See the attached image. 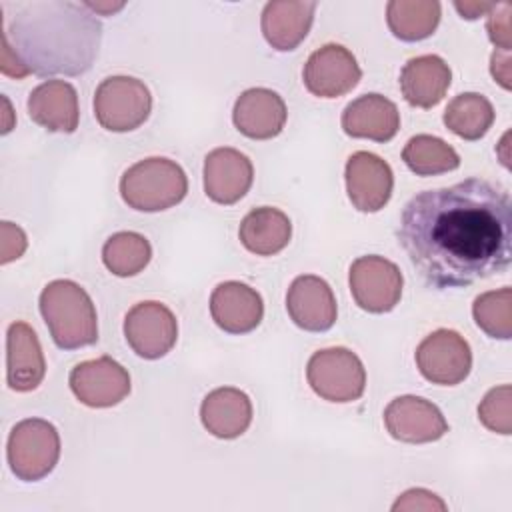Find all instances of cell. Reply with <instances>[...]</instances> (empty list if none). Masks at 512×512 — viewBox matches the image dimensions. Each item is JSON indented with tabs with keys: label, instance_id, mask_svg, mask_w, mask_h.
I'll return each mask as SVG.
<instances>
[{
	"label": "cell",
	"instance_id": "6da1fadb",
	"mask_svg": "<svg viewBox=\"0 0 512 512\" xmlns=\"http://www.w3.org/2000/svg\"><path fill=\"white\" fill-rule=\"evenodd\" d=\"M396 236L430 288L470 286L510 266V194L484 178L422 190L402 208Z\"/></svg>",
	"mask_w": 512,
	"mask_h": 512
},
{
	"label": "cell",
	"instance_id": "7a4b0ae2",
	"mask_svg": "<svg viewBox=\"0 0 512 512\" xmlns=\"http://www.w3.org/2000/svg\"><path fill=\"white\" fill-rule=\"evenodd\" d=\"M2 34L30 74L78 76L98 54L102 26L84 2H32Z\"/></svg>",
	"mask_w": 512,
	"mask_h": 512
},
{
	"label": "cell",
	"instance_id": "3957f363",
	"mask_svg": "<svg viewBox=\"0 0 512 512\" xmlns=\"http://www.w3.org/2000/svg\"><path fill=\"white\" fill-rule=\"evenodd\" d=\"M40 314L54 344L76 350L98 340V316L88 292L72 280H52L40 294Z\"/></svg>",
	"mask_w": 512,
	"mask_h": 512
},
{
	"label": "cell",
	"instance_id": "277c9868",
	"mask_svg": "<svg viewBox=\"0 0 512 512\" xmlns=\"http://www.w3.org/2000/svg\"><path fill=\"white\" fill-rule=\"evenodd\" d=\"M188 178L180 164L168 158H146L132 164L120 178L122 200L140 212L168 210L184 200Z\"/></svg>",
	"mask_w": 512,
	"mask_h": 512
},
{
	"label": "cell",
	"instance_id": "5b68a950",
	"mask_svg": "<svg viewBox=\"0 0 512 512\" xmlns=\"http://www.w3.org/2000/svg\"><path fill=\"white\" fill-rule=\"evenodd\" d=\"M12 474L24 482H36L48 476L60 458V436L54 424L42 418L20 420L6 446Z\"/></svg>",
	"mask_w": 512,
	"mask_h": 512
},
{
	"label": "cell",
	"instance_id": "8992f818",
	"mask_svg": "<svg viewBox=\"0 0 512 512\" xmlns=\"http://www.w3.org/2000/svg\"><path fill=\"white\" fill-rule=\"evenodd\" d=\"M152 110L148 86L132 76L104 78L94 94V114L110 132H130L142 126Z\"/></svg>",
	"mask_w": 512,
	"mask_h": 512
},
{
	"label": "cell",
	"instance_id": "52a82bcc",
	"mask_svg": "<svg viewBox=\"0 0 512 512\" xmlns=\"http://www.w3.org/2000/svg\"><path fill=\"white\" fill-rule=\"evenodd\" d=\"M306 378L310 388L328 402H354L366 386L360 358L342 346L314 352L306 366Z\"/></svg>",
	"mask_w": 512,
	"mask_h": 512
},
{
	"label": "cell",
	"instance_id": "ba28073f",
	"mask_svg": "<svg viewBox=\"0 0 512 512\" xmlns=\"http://www.w3.org/2000/svg\"><path fill=\"white\" fill-rule=\"evenodd\" d=\"M350 292L356 304L372 314L390 312L402 296V272L384 256H360L350 266Z\"/></svg>",
	"mask_w": 512,
	"mask_h": 512
},
{
	"label": "cell",
	"instance_id": "9c48e42d",
	"mask_svg": "<svg viewBox=\"0 0 512 512\" xmlns=\"http://www.w3.org/2000/svg\"><path fill=\"white\" fill-rule=\"evenodd\" d=\"M128 346L146 360L166 356L178 338V322L168 306L156 300L134 304L124 318Z\"/></svg>",
	"mask_w": 512,
	"mask_h": 512
},
{
	"label": "cell",
	"instance_id": "30bf717a",
	"mask_svg": "<svg viewBox=\"0 0 512 512\" xmlns=\"http://www.w3.org/2000/svg\"><path fill=\"white\" fill-rule=\"evenodd\" d=\"M416 366L428 382L454 386L470 374L472 352L458 332L440 328L418 344Z\"/></svg>",
	"mask_w": 512,
	"mask_h": 512
},
{
	"label": "cell",
	"instance_id": "8fae6325",
	"mask_svg": "<svg viewBox=\"0 0 512 512\" xmlns=\"http://www.w3.org/2000/svg\"><path fill=\"white\" fill-rule=\"evenodd\" d=\"M68 382L72 394L90 408L116 406L130 394L128 370L110 356L76 364Z\"/></svg>",
	"mask_w": 512,
	"mask_h": 512
},
{
	"label": "cell",
	"instance_id": "7c38bea8",
	"mask_svg": "<svg viewBox=\"0 0 512 512\" xmlns=\"http://www.w3.org/2000/svg\"><path fill=\"white\" fill-rule=\"evenodd\" d=\"M304 86L318 98H338L362 78L354 54L340 44H326L310 54L302 70Z\"/></svg>",
	"mask_w": 512,
	"mask_h": 512
},
{
	"label": "cell",
	"instance_id": "4fadbf2b",
	"mask_svg": "<svg viewBox=\"0 0 512 512\" xmlns=\"http://www.w3.org/2000/svg\"><path fill=\"white\" fill-rule=\"evenodd\" d=\"M384 424L392 438L408 444L440 440L448 432V422L436 404L420 396H398L384 410Z\"/></svg>",
	"mask_w": 512,
	"mask_h": 512
},
{
	"label": "cell",
	"instance_id": "5bb4252c",
	"mask_svg": "<svg viewBox=\"0 0 512 512\" xmlns=\"http://www.w3.org/2000/svg\"><path fill=\"white\" fill-rule=\"evenodd\" d=\"M346 192L354 208L360 212L382 210L394 186L392 168L386 160L372 152H354L346 162Z\"/></svg>",
	"mask_w": 512,
	"mask_h": 512
},
{
	"label": "cell",
	"instance_id": "9a60e30c",
	"mask_svg": "<svg viewBox=\"0 0 512 512\" xmlns=\"http://www.w3.org/2000/svg\"><path fill=\"white\" fill-rule=\"evenodd\" d=\"M286 310L292 322L308 332L330 330L338 314L330 284L314 274L294 278L286 294Z\"/></svg>",
	"mask_w": 512,
	"mask_h": 512
},
{
	"label": "cell",
	"instance_id": "2e32d148",
	"mask_svg": "<svg viewBox=\"0 0 512 512\" xmlns=\"http://www.w3.org/2000/svg\"><path fill=\"white\" fill-rule=\"evenodd\" d=\"M252 162L236 148H216L204 158V192L216 204H234L250 190Z\"/></svg>",
	"mask_w": 512,
	"mask_h": 512
},
{
	"label": "cell",
	"instance_id": "e0dca14e",
	"mask_svg": "<svg viewBox=\"0 0 512 512\" xmlns=\"http://www.w3.org/2000/svg\"><path fill=\"white\" fill-rule=\"evenodd\" d=\"M210 314L216 326L228 334L252 332L264 316L262 296L244 282H222L212 290Z\"/></svg>",
	"mask_w": 512,
	"mask_h": 512
},
{
	"label": "cell",
	"instance_id": "ac0fdd59",
	"mask_svg": "<svg viewBox=\"0 0 512 512\" xmlns=\"http://www.w3.org/2000/svg\"><path fill=\"white\" fill-rule=\"evenodd\" d=\"M284 100L268 88H250L242 92L232 110V122L240 134L252 140H270L286 124Z\"/></svg>",
	"mask_w": 512,
	"mask_h": 512
},
{
	"label": "cell",
	"instance_id": "d6986e66",
	"mask_svg": "<svg viewBox=\"0 0 512 512\" xmlns=\"http://www.w3.org/2000/svg\"><path fill=\"white\" fill-rule=\"evenodd\" d=\"M46 362L36 332L26 322H12L6 332V382L16 392L40 386Z\"/></svg>",
	"mask_w": 512,
	"mask_h": 512
},
{
	"label": "cell",
	"instance_id": "ffe728a7",
	"mask_svg": "<svg viewBox=\"0 0 512 512\" xmlns=\"http://www.w3.org/2000/svg\"><path fill=\"white\" fill-rule=\"evenodd\" d=\"M30 118L50 132L72 134L78 128V94L70 82L46 80L28 96Z\"/></svg>",
	"mask_w": 512,
	"mask_h": 512
},
{
	"label": "cell",
	"instance_id": "44dd1931",
	"mask_svg": "<svg viewBox=\"0 0 512 512\" xmlns=\"http://www.w3.org/2000/svg\"><path fill=\"white\" fill-rule=\"evenodd\" d=\"M342 128L352 138L388 142L400 128V112L386 96L364 94L344 108Z\"/></svg>",
	"mask_w": 512,
	"mask_h": 512
},
{
	"label": "cell",
	"instance_id": "7402d4cb",
	"mask_svg": "<svg viewBox=\"0 0 512 512\" xmlns=\"http://www.w3.org/2000/svg\"><path fill=\"white\" fill-rule=\"evenodd\" d=\"M450 82V66L436 54L410 58L400 72L402 96L416 108L436 106L448 92Z\"/></svg>",
	"mask_w": 512,
	"mask_h": 512
},
{
	"label": "cell",
	"instance_id": "603a6c76",
	"mask_svg": "<svg viewBox=\"0 0 512 512\" xmlns=\"http://www.w3.org/2000/svg\"><path fill=\"white\" fill-rule=\"evenodd\" d=\"M200 418L212 436L232 440L248 430L252 422V402L238 388H216L202 400Z\"/></svg>",
	"mask_w": 512,
	"mask_h": 512
},
{
	"label": "cell",
	"instance_id": "cb8c5ba5",
	"mask_svg": "<svg viewBox=\"0 0 512 512\" xmlns=\"http://www.w3.org/2000/svg\"><path fill=\"white\" fill-rule=\"evenodd\" d=\"M316 2L276 0L268 2L262 10V34L266 42L280 50H294L310 32Z\"/></svg>",
	"mask_w": 512,
	"mask_h": 512
},
{
	"label": "cell",
	"instance_id": "d4e9b609",
	"mask_svg": "<svg viewBox=\"0 0 512 512\" xmlns=\"http://www.w3.org/2000/svg\"><path fill=\"white\" fill-rule=\"evenodd\" d=\"M242 246L256 256H274L282 252L292 238L290 218L272 206L250 210L238 230Z\"/></svg>",
	"mask_w": 512,
	"mask_h": 512
},
{
	"label": "cell",
	"instance_id": "484cf974",
	"mask_svg": "<svg viewBox=\"0 0 512 512\" xmlns=\"http://www.w3.org/2000/svg\"><path fill=\"white\" fill-rule=\"evenodd\" d=\"M392 34L404 42H418L434 34L440 22V4L430 0H392L386 6Z\"/></svg>",
	"mask_w": 512,
	"mask_h": 512
},
{
	"label": "cell",
	"instance_id": "4316f807",
	"mask_svg": "<svg viewBox=\"0 0 512 512\" xmlns=\"http://www.w3.org/2000/svg\"><path fill=\"white\" fill-rule=\"evenodd\" d=\"M494 122L490 100L478 92L458 94L444 110V124L464 140H480Z\"/></svg>",
	"mask_w": 512,
	"mask_h": 512
},
{
	"label": "cell",
	"instance_id": "83f0119b",
	"mask_svg": "<svg viewBox=\"0 0 512 512\" xmlns=\"http://www.w3.org/2000/svg\"><path fill=\"white\" fill-rule=\"evenodd\" d=\"M404 164L418 176H434L460 166L458 152L442 138L430 134L412 136L402 150Z\"/></svg>",
	"mask_w": 512,
	"mask_h": 512
},
{
	"label": "cell",
	"instance_id": "f1b7e54d",
	"mask_svg": "<svg viewBox=\"0 0 512 512\" xmlns=\"http://www.w3.org/2000/svg\"><path fill=\"white\" fill-rule=\"evenodd\" d=\"M152 258L150 242L138 232H116L102 246L104 266L120 278L136 276Z\"/></svg>",
	"mask_w": 512,
	"mask_h": 512
},
{
	"label": "cell",
	"instance_id": "f546056e",
	"mask_svg": "<svg viewBox=\"0 0 512 512\" xmlns=\"http://www.w3.org/2000/svg\"><path fill=\"white\" fill-rule=\"evenodd\" d=\"M472 316L488 336L508 340L512 336V290L504 286L480 294L472 304Z\"/></svg>",
	"mask_w": 512,
	"mask_h": 512
},
{
	"label": "cell",
	"instance_id": "4dcf8cb0",
	"mask_svg": "<svg viewBox=\"0 0 512 512\" xmlns=\"http://www.w3.org/2000/svg\"><path fill=\"white\" fill-rule=\"evenodd\" d=\"M510 400L512 388L508 384L492 388L478 406L480 422L496 434L508 436L512 432V416H510Z\"/></svg>",
	"mask_w": 512,
	"mask_h": 512
},
{
	"label": "cell",
	"instance_id": "1f68e13d",
	"mask_svg": "<svg viewBox=\"0 0 512 512\" xmlns=\"http://www.w3.org/2000/svg\"><path fill=\"white\" fill-rule=\"evenodd\" d=\"M510 12H512V6L508 2L494 4L492 10L488 12V22H486L488 36H490L492 44L502 52H510V46H512Z\"/></svg>",
	"mask_w": 512,
	"mask_h": 512
},
{
	"label": "cell",
	"instance_id": "d6a6232c",
	"mask_svg": "<svg viewBox=\"0 0 512 512\" xmlns=\"http://www.w3.org/2000/svg\"><path fill=\"white\" fill-rule=\"evenodd\" d=\"M392 510L394 512H414V510L444 512L446 502L430 490L412 488V490H406L402 496H398V500L392 504Z\"/></svg>",
	"mask_w": 512,
	"mask_h": 512
},
{
	"label": "cell",
	"instance_id": "836d02e7",
	"mask_svg": "<svg viewBox=\"0 0 512 512\" xmlns=\"http://www.w3.org/2000/svg\"><path fill=\"white\" fill-rule=\"evenodd\" d=\"M0 262L8 264L16 258H20L28 246L26 234L20 226L12 222H2L0 226Z\"/></svg>",
	"mask_w": 512,
	"mask_h": 512
},
{
	"label": "cell",
	"instance_id": "e575fe53",
	"mask_svg": "<svg viewBox=\"0 0 512 512\" xmlns=\"http://www.w3.org/2000/svg\"><path fill=\"white\" fill-rule=\"evenodd\" d=\"M2 72L6 76H12V78H24L28 76V68L22 64V60L16 56V52L12 50L8 38L2 34Z\"/></svg>",
	"mask_w": 512,
	"mask_h": 512
},
{
	"label": "cell",
	"instance_id": "d590c367",
	"mask_svg": "<svg viewBox=\"0 0 512 512\" xmlns=\"http://www.w3.org/2000/svg\"><path fill=\"white\" fill-rule=\"evenodd\" d=\"M490 72L494 76V80L504 88L510 90V56L508 52L496 50L490 58Z\"/></svg>",
	"mask_w": 512,
	"mask_h": 512
},
{
	"label": "cell",
	"instance_id": "8d00e7d4",
	"mask_svg": "<svg viewBox=\"0 0 512 512\" xmlns=\"http://www.w3.org/2000/svg\"><path fill=\"white\" fill-rule=\"evenodd\" d=\"M492 2H454V8L460 12L466 20H476L492 10Z\"/></svg>",
	"mask_w": 512,
	"mask_h": 512
},
{
	"label": "cell",
	"instance_id": "74e56055",
	"mask_svg": "<svg viewBox=\"0 0 512 512\" xmlns=\"http://www.w3.org/2000/svg\"><path fill=\"white\" fill-rule=\"evenodd\" d=\"M84 6L96 14H112L116 10H122L124 4H110V2H84Z\"/></svg>",
	"mask_w": 512,
	"mask_h": 512
}]
</instances>
